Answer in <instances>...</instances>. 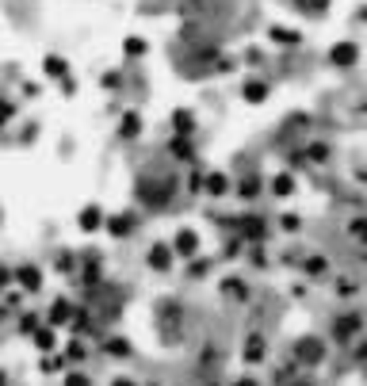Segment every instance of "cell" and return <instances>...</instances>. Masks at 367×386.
<instances>
[{"instance_id":"1","label":"cell","mask_w":367,"mask_h":386,"mask_svg":"<svg viewBox=\"0 0 367 386\" xmlns=\"http://www.w3.org/2000/svg\"><path fill=\"white\" fill-rule=\"evenodd\" d=\"M42 69L50 73V77H62V73H65V62H62V58H54V54H50V58L42 62Z\"/></svg>"}]
</instances>
